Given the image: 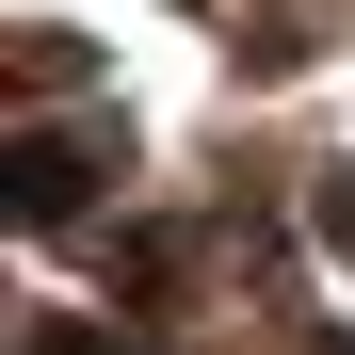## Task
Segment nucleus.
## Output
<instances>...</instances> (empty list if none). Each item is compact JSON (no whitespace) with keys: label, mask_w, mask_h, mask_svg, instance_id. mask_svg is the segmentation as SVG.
Instances as JSON below:
<instances>
[{"label":"nucleus","mask_w":355,"mask_h":355,"mask_svg":"<svg viewBox=\"0 0 355 355\" xmlns=\"http://www.w3.org/2000/svg\"><path fill=\"white\" fill-rule=\"evenodd\" d=\"M65 194H81V146H65V130H33V146H17V210L49 226V210H65Z\"/></svg>","instance_id":"1"},{"label":"nucleus","mask_w":355,"mask_h":355,"mask_svg":"<svg viewBox=\"0 0 355 355\" xmlns=\"http://www.w3.org/2000/svg\"><path fill=\"white\" fill-rule=\"evenodd\" d=\"M33 355H146V339H130V323H49Z\"/></svg>","instance_id":"2"},{"label":"nucleus","mask_w":355,"mask_h":355,"mask_svg":"<svg viewBox=\"0 0 355 355\" xmlns=\"http://www.w3.org/2000/svg\"><path fill=\"white\" fill-rule=\"evenodd\" d=\"M323 243H339V259H355V162H339V178H323Z\"/></svg>","instance_id":"3"}]
</instances>
